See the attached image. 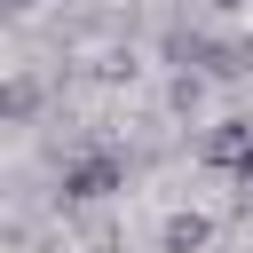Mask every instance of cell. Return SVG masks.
Here are the masks:
<instances>
[{
    "mask_svg": "<svg viewBox=\"0 0 253 253\" xmlns=\"http://www.w3.org/2000/svg\"><path fill=\"white\" fill-rule=\"evenodd\" d=\"M158 55L174 63V79H206V87L245 71V47H237V40H221V32H206V24H182V16L158 32Z\"/></svg>",
    "mask_w": 253,
    "mask_h": 253,
    "instance_id": "6da1fadb",
    "label": "cell"
},
{
    "mask_svg": "<svg viewBox=\"0 0 253 253\" xmlns=\"http://www.w3.org/2000/svg\"><path fill=\"white\" fill-rule=\"evenodd\" d=\"M111 190H126V150L119 142H87L55 166V198L63 206H103Z\"/></svg>",
    "mask_w": 253,
    "mask_h": 253,
    "instance_id": "7a4b0ae2",
    "label": "cell"
},
{
    "mask_svg": "<svg viewBox=\"0 0 253 253\" xmlns=\"http://www.w3.org/2000/svg\"><path fill=\"white\" fill-rule=\"evenodd\" d=\"M198 158H206L213 174H229V182H237V174L253 166V111H229V119H213V126L198 134Z\"/></svg>",
    "mask_w": 253,
    "mask_h": 253,
    "instance_id": "3957f363",
    "label": "cell"
},
{
    "mask_svg": "<svg viewBox=\"0 0 253 253\" xmlns=\"http://www.w3.org/2000/svg\"><path fill=\"white\" fill-rule=\"evenodd\" d=\"M206 237H213V221L206 213H166V229H158V253H206Z\"/></svg>",
    "mask_w": 253,
    "mask_h": 253,
    "instance_id": "277c9868",
    "label": "cell"
},
{
    "mask_svg": "<svg viewBox=\"0 0 253 253\" xmlns=\"http://www.w3.org/2000/svg\"><path fill=\"white\" fill-rule=\"evenodd\" d=\"M40 95H47V87H40V79H32V71H16V79H8V87H0V119H8V126H24V119H32V111H40Z\"/></svg>",
    "mask_w": 253,
    "mask_h": 253,
    "instance_id": "5b68a950",
    "label": "cell"
},
{
    "mask_svg": "<svg viewBox=\"0 0 253 253\" xmlns=\"http://www.w3.org/2000/svg\"><path fill=\"white\" fill-rule=\"evenodd\" d=\"M166 103H174L182 119H198V103H206V79H174V87H166Z\"/></svg>",
    "mask_w": 253,
    "mask_h": 253,
    "instance_id": "8992f818",
    "label": "cell"
},
{
    "mask_svg": "<svg viewBox=\"0 0 253 253\" xmlns=\"http://www.w3.org/2000/svg\"><path fill=\"white\" fill-rule=\"evenodd\" d=\"M213 16H253V0H206Z\"/></svg>",
    "mask_w": 253,
    "mask_h": 253,
    "instance_id": "52a82bcc",
    "label": "cell"
},
{
    "mask_svg": "<svg viewBox=\"0 0 253 253\" xmlns=\"http://www.w3.org/2000/svg\"><path fill=\"white\" fill-rule=\"evenodd\" d=\"M237 213H253V166L237 174Z\"/></svg>",
    "mask_w": 253,
    "mask_h": 253,
    "instance_id": "ba28073f",
    "label": "cell"
},
{
    "mask_svg": "<svg viewBox=\"0 0 253 253\" xmlns=\"http://www.w3.org/2000/svg\"><path fill=\"white\" fill-rule=\"evenodd\" d=\"M0 8H8V16H32V8H40V0H0Z\"/></svg>",
    "mask_w": 253,
    "mask_h": 253,
    "instance_id": "9c48e42d",
    "label": "cell"
},
{
    "mask_svg": "<svg viewBox=\"0 0 253 253\" xmlns=\"http://www.w3.org/2000/svg\"><path fill=\"white\" fill-rule=\"evenodd\" d=\"M237 47H245V71H253V24H245V40H237Z\"/></svg>",
    "mask_w": 253,
    "mask_h": 253,
    "instance_id": "30bf717a",
    "label": "cell"
}]
</instances>
